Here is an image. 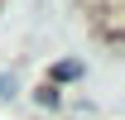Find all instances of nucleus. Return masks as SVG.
Instances as JSON below:
<instances>
[{"label": "nucleus", "instance_id": "1", "mask_svg": "<svg viewBox=\"0 0 125 120\" xmlns=\"http://www.w3.org/2000/svg\"><path fill=\"white\" fill-rule=\"evenodd\" d=\"M82 72V62H58V77H62V82H67V77H77Z\"/></svg>", "mask_w": 125, "mask_h": 120}]
</instances>
